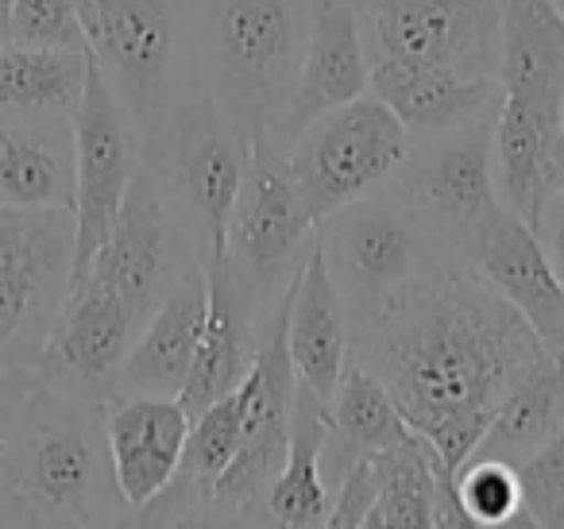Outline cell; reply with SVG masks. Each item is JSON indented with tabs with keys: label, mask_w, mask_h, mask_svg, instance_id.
I'll list each match as a JSON object with an SVG mask.
<instances>
[{
	"label": "cell",
	"mask_w": 564,
	"mask_h": 529,
	"mask_svg": "<svg viewBox=\"0 0 564 529\" xmlns=\"http://www.w3.org/2000/svg\"><path fill=\"white\" fill-rule=\"evenodd\" d=\"M348 356L383 382L406 425L456 475L499 402L549 348L476 267L453 259L352 328Z\"/></svg>",
	"instance_id": "cell-1"
},
{
	"label": "cell",
	"mask_w": 564,
	"mask_h": 529,
	"mask_svg": "<svg viewBox=\"0 0 564 529\" xmlns=\"http://www.w3.org/2000/svg\"><path fill=\"white\" fill-rule=\"evenodd\" d=\"M105 406L32 375L4 452V526L128 521V503L112 475Z\"/></svg>",
	"instance_id": "cell-2"
},
{
	"label": "cell",
	"mask_w": 564,
	"mask_h": 529,
	"mask_svg": "<svg viewBox=\"0 0 564 529\" xmlns=\"http://www.w3.org/2000/svg\"><path fill=\"white\" fill-rule=\"evenodd\" d=\"M314 0H202L197 82L243 136H271L306 55Z\"/></svg>",
	"instance_id": "cell-3"
},
{
	"label": "cell",
	"mask_w": 564,
	"mask_h": 529,
	"mask_svg": "<svg viewBox=\"0 0 564 529\" xmlns=\"http://www.w3.org/2000/svg\"><path fill=\"white\" fill-rule=\"evenodd\" d=\"M86 51L128 105L135 128L151 132L197 82L202 0H74Z\"/></svg>",
	"instance_id": "cell-4"
},
{
	"label": "cell",
	"mask_w": 564,
	"mask_h": 529,
	"mask_svg": "<svg viewBox=\"0 0 564 529\" xmlns=\"http://www.w3.org/2000/svg\"><path fill=\"white\" fill-rule=\"evenodd\" d=\"M317 248L352 328L379 317L422 274L460 259V251L391 186L371 190L317 220Z\"/></svg>",
	"instance_id": "cell-5"
},
{
	"label": "cell",
	"mask_w": 564,
	"mask_h": 529,
	"mask_svg": "<svg viewBox=\"0 0 564 529\" xmlns=\"http://www.w3.org/2000/svg\"><path fill=\"white\" fill-rule=\"evenodd\" d=\"M317 225L294 190L286 151L256 136L225 225V263L243 310L259 328L274 317L314 248Z\"/></svg>",
	"instance_id": "cell-6"
},
{
	"label": "cell",
	"mask_w": 564,
	"mask_h": 529,
	"mask_svg": "<svg viewBox=\"0 0 564 529\" xmlns=\"http://www.w3.org/2000/svg\"><path fill=\"white\" fill-rule=\"evenodd\" d=\"M248 148L251 136H243L205 89L182 97L151 132L140 136L143 166L186 225L202 263L225 256V225Z\"/></svg>",
	"instance_id": "cell-7"
},
{
	"label": "cell",
	"mask_w": 564,
	"mask_h": 529,
	"mask_svg": "<svg viewBox=\"0 0 564 529\" xmlns=\"http://www.w3.org/2000/svg\"><path fill=\"white\" fill-rule=\"evenodd\" d=\"M74 282V209L0 205V371H32Z\"/></svg>",
	"instance_id": "cell-8"
},
{
	"label": "cell",
	"mask_w": 564,
	"mask_h": 529,
	"mask_svg": "<svg viewBox=\"0 0 564 529\" xmlns=\"http://www.w3.org/2000/svg\"><path fill=\"white\" fill-rule=\"evenodd\" d=\"M406 151V125L368 89L302 128L286 148V166L302 205L317 225L340 205L383 190Z\"/></svg>",
	"instance_id": "cell-9"
},
{
	"label": "cell",
	"mask_w": 564,
	"mask_h": 529,
	"mask_svg": "<svg viewBox=\"0 0 564 529\" xmlns=\"http://www.w3.org/2000/svg\"><path fill=\"white\" fill-rule=\"evenodd\" d=\"M291 298V294H286ZM243 395V433L232 464L217 479L209 498V521H256L267 518L263 498L274 475L286 464L294 425V398H299V375H294L291 352H286V302L259 333V352L248 379L240 382Z\"/></svg>",
	"instance_id": "cell-10"
},
{
	"label": "cell",
	"mask_w": 564,
	"mask_h": 529,
	"mask_svg": "<svg viewBox=\"0 0 564 529\" xmlns=\"http://www.w3.org/2000/svg\"><path fill=\"white\" fill-rule=\"evenodd\" d=\"M368 63L433 66L499 82L502 0H356Z\"/></svg>",
	"instance_id": "cell-11"
},
{
	"label": "cell",
	"mask_w": 564,
	"mask_h": 529,
	"mask_svg": "<svg viewBox=\"0 0 564 529\" xmlns=\"http://www.w3.org/2000/svg\"><path fill=\"white\" fill-rule=\"evenodd\" d=\"M495 112L499 105L468 125L448 128V132L410 136L406 159L387 182L460 251V259L468 236L502 205L491 151Z\"/></svg>",
	"instance_id": "cell-12"
},
{
	"label": "cell",
	"mask_w": 564,
	"mask_h": 529,
	"mask_svg": "<svg viewBox=\"0 0 564 529\" xmlns=\"http://www.w3.org/2000/svg\"><path fill=\"white\" fill-rule=\"evenodd\" d=\"M140 163V128L101 66L89 58L86 89L74 109V282L86 279L89 263L101 251Z\"/></svg>",
	"instance_id": "cell-13"
},
{
	"label": "cell",
	"mask_w": 564,
	"mask_h": 529,
	"mask_svg": "<svg viewBox=\"0 0 564 529\" xmlns=\"http://www.w3.org/2000/svg\"><path fill=\"white\" fill-rule=\"evenodd\" d=\"M194 263H202V256H197L186 225L171 209L151 171L140 163L117 209V220L86 274L101 279L124 302V310L140 328Z\"/></svg>",
	"instance_id": "cell-14"
},
{
	"label": "cell",
	"mask_w": 564,
	"mask_h": 529,
	"mask_svg": "<svg viewBox=\"0 0 564 529\" xmlns=\"http://www.w3.org/2000/svg\"><path fill=\"white\" fill-rule=\"evenodd\" d=\"M135 321L101 279L86 274L70 287L66 305L47 336L32 375L66 395L109 402L117 398V379L135 341Z\"/></svg>",
	"instance_id": "cell-15"
},
{
	"label": "cell",
	"mask_w": 564,
	"mask_h": 529,
	"mask_svg": "<svg viewBox=\"0 0 564 529\" xmlns=\"http://www.w3.org/2000/svg\"><path fill=\"white\" fill-rule=\"evenodd\" d=\"M464 263L487 279V287L507 298L525 325L538 333L549 356L564 359V287L541 248L538 233L507 205L491 213L464 244Z\"/></svg>",
	"instance_id": "cell-16"
},
{
	"label": "cell",
	"mask_w": 564,
	"mask_h": 529,
	"mask_svg": "<svg viewBox=\"0 0 564 529\" xmlns=\"http://www.w3.org/2000/svg\"><path fill=\"white\" fill-rule=\"evenodd\" d=\"M360 94H368V47H364L360 9L356 0H314L306 55L271 140L286 151L302 128Z\"/></svg>",
	"instance_id": "cell-17"
},
{
	"label": "cell",
	"mask_w": 564,
	"mask_h": 529,
	"mask_svg": "<svg viewBox=\"0 0 564 529\" xmlns=\"http://www.w3.org/2000/svg\"><path fill=\"white\" fill-rule=\"evenodd\" d=\"M189 413L174 395H117L105 406V436L117 487L128 503V521L135 510L159 498L174 479L186 449Z\"/></svg>",
	"instance_id": "cell-18"
},
{
	"label": "cell",
	"mask_w": 564,
	"mask_h": 529,
	"mask_svg": "<svg viewBox=\"0 0 564 529\" xmlns=\"http://www.w3.org/2000/svg\"><path fill=\"white\" fill-rule=\"evenodd\" d=\"M491 151L499 202L533 228L545 202L564 186L561 112L502 94L491 128Z\"/></svg>",
	"instance_id": "cell-19"
},
{
	"label": "cell",
	"mask_w": 564,
	"mask_h": 529,
	"mask_svg": "<svg viewBox=\"0 0 564 529\" xmlns=\"http://www.w3.org/2000/svg\"><path fill=\"white\" fill-rule=\"evenodd\" d=\"M74 117L0 109V205L74 209Z\"/></svg>",
	"instance_id": "cell-20"
},
{
	"label": "cell",
	"mask_w": 564,
	"mask_h": 529,
	"mask_svg": "<svg viewBox=\"0 0 564 529\" xmlns=\"http://www.w3.org/2000/svg\"><path fill=\"white\" fill-rule=\"evenodd\" d=\"M205 313H209V274H205V263H194L140 325L124 367H120L117 395L178 398L189 364L197 356Z\"/></svg>",
	"instance_id": "cell-21"
},
{
	"label": "cell",
	"mask_w": 564,
	"mask_h": 529,
	"mask_svg": "<svg viewBox=\"0 0 564 529\" xmlns=\"http://www.w3.org/2000/svg\"><path fill=\"white\" fill-rule=\"evenodd\" d=\"M286 352H291L299 387L329 402L348 364V352H352V325H348V310L329 279L317 236L306 267L294 279L291 298H286Z\"/></svg>",
	"instance_id": "cell-22"
},
{
	"label": "cell",
	"mask_w": 564,
	"mask_h": 529,
	"mask_svg": "<svg viewBox=\"0 0 564 529\" xmlns=\"http://www.w3.org/2000/svg\"><path fill=\"white\" fill-rule=\"evenodd\" d=\"M368 89L406 125L410 136L460 128L502 101V86L495 78H460V74L391 63V58L368 63Z\"/></svg>",
	"instance_id": "cell-23"
},
{
	"label": "cell",
	"mask_w": 564,
	"mask_h": 529,
	"mask_svg": "<svg viewBox=\"0 0 564 529\" xmlns=\"http://www.w3.org/2000/svg\"><path fill=\"white\" fill-rule=\"evenodd\" d=\"M205 274H209V313H205L197 356H194V364H189V375L178 390V402L186 406L189 418L248 379L251 364H256V352H259V333H263V328L251 321V313L243 310L225 263L209 259Z\"/></svg>",
	"instance_id": "cell-24"
},
{
	"label": "cell",
	"mask_w": 564,
	"mask_h": 529,
	"mask_svg": "<svg viewBox=\"0 0 564 529\" xmlns=\"http://www.w3.org/2000/svg\"><path fill=\"white\" fill-rule=\"evenodd\" d=\"M410 433L406 418L387 395V387L360 364L348 356L329 402H325V444H322V475L329 490L345 479V472L364 456L399 444Z\"/></svg>",
	"instance_id": "cell-25"
},
{
	"label": "cell",
	"mask_w": 564,
	"mask_h": 529,
	"mask_svg": "<svg viewBox=\"0 0 564 529\" xmlns=\"http://www.w3.org/2000/svg\"><path fill=\"white\" fill-rule=\"evenodd\" d=\"M499 86L541 109L564 105V17L553 0H502Z\"/></svg>",
	"instance_id": "cell-26"
},
{
	"label": "cell",
	"mask_w": 564,
	"mask_h": 529,
	"mask_svg": "<svg viewBox=\"0 0 564 529\" xmlns=\"http://www.w3.org/2000/svg\"><path fill=\"white\" fill-rule=\"evenodd\" d=\"M561 425H564V359L549 356L502 398L468 460H502V464L518 467Z\"/></svg>",
	"instance_id": "cell-27"
},
{
	"label": "cell",
	"mask_w": 564,
	"mask_h": 529,
	"mask_svg": "<svg viewBox=\"0 0 564 529\" xmlns=\"http://www.w3.org/2000/svg\"><path fill=\"white\" fill-rule=\"evenodd\" d=\"M322 444H325V402L299 387L294 398V425L286 464L267 487L263 514L274 526H325L333 506V490L322 475Z\"/></svg>",
	"instance_id": "cell-28"
},
{
	"label": "cell",
	"mask_w": 564,
	"mask_h": 529,
	"mask_svg": "<svg viewBox=\"0 0 564 529\" xmlns=\"http://www.w3.org/2000/svg\"><path fill=\"white\" fill-rule=\"evenodd\" d=\"M89 51L0 43V109L74 117L86 89Z\"/></svg>",
	"instance_id": "cell-29"
},
{
	"label": "cell",
	"mask_w": 564,
	"mask_h": 529,
	"mask_svg": "<svg viewBox=\"0 0 564 529\" xmlns=\"http://www.w3.org/2000/svg\"><path fill=\"white\" fill-rule=\"evenodd\" d=\"M456 498L471 526H518L522 514L518 472L502 460H468L456 472Z\"/></svg>",
	"instance_id": "cell-30"
},
{
	"label": "cell",
	"mask_w": 564,
	"mask_h": 529,
	"mask_svg": "<svg viewBox=\"0 0 564 529\" xmlns=\"http://www.w3.org/2000/svg\"><path fill=\"white\" fill-rule=\"evenodd\" d=\"M514 472L518 487H522L518 526L564 529V425L538 452H530Z\"/></svg>",
	"instance_id": "cell-31"
},
{
	"label": "cell",
	"mask_w": 564,
	"mask_h": 529,
	"mask_svg": "<svg viewBox=\"0 0 564 529\" xmlns=\"http://www.w3.org/2000/svg\"><path fill=\"white\" fill-rule=\"evenodd\" d=\"M12 43L86 51V32L74 0H12Z\"/></svg>",
	"instance_id": "cell-32"
},
{
	"label": "cell",
	"mask_w": 564,
	"mask_h": 529,
	"mask_svg": "<svg viewBox=\"0 0 564 529\" xmlns=\"http://www.w3.org/2000/svg\"><path fill=\"white\" fill-rule=\"evenodd\" d=\"M28 382H32V371H0V526H4V452H9L20 406H24Z\"/></svg>",
	"instance_id": "cell-33"
},
{
	"label": "cell",
	"mask_w": 564,
	"mask_h": 529,
	"mask_svg": "<svg viewBox=\"0 0 564 529\" xmlns=\"http://www.w3.org/2000/svg\"><path fill=\"white\" fill-rule=\"evenodd\" d=\"M533 233H538L541 248H545L549 263H553L556 279H561V287H564V186L545 202V209H541Z\"/></svg>",
	"instance_id": "cell-34"
},
{
	"label": "cell",
	"mask_w": 564,
	"mask_h": 529,
	"mask_svg": "<svg viewBox=\"0 0 564 529\" xmlns=\"http://www.w3.org/2000/svg\"><path fill=\"white\" fill-rule=\"evenodd\" d=\"M12 35V0H0V43H9Z\"/></svg>",
	"instance_id": "cell-35"
},
{
	"label": "cell",
	"mask_w": 564,
	"mask_h": 529,
	"mask_svg": "<svg viewBox=\"0 0 564 529\" xmlns=\"http://www.w3.org/2000/svg\"><path fill=\"white\" fill-rule=\"evenodd\" d=\"M553 4H556V12H561V17H564V0H553Z\"/></svg>",
	"instance_id": "cell-36"
},
{
	"label": "cell",
	"mask_w": 564,
	"mask_h": 529,
	"mask_svg": "<svg viewBox=\"0 0 564 529\" xmlns=\"http://www.w3.org/2000/svg\"><path fill=\"white\" fill-rule=\"evenodd\" d=\"M561 132H564V105H561Z\"/></svg>",
	"instance_id": "cell-37"
}]
</instances>
